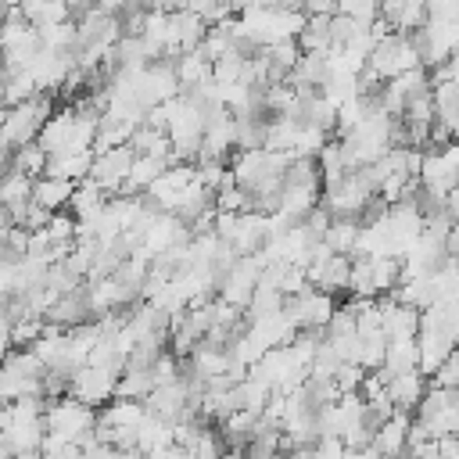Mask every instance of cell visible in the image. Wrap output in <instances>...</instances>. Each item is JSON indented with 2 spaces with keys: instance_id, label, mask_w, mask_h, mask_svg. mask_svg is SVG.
Here are the masks:
<instances>
[{
  "instance_id": "1",
  "label": "cell",
  "mask_w": 459,
  "mask_h": 459,
  "mask_svg": "<svg viewBox=\"0 0 459 459\" xmlns=\"http://www.w3.org/2000/svg\"><path fill=\"white\" fill-rule=\"evenodd\" d=\"M416 65H420V54H416L409 32H387L384 39L373 43V50L366 57V68L359 72V90L373 93L380 82H387V79H394V75H402Z\"/></svg>"
},
{
  "instance_id": "2",
  "label": "cell",
  "mask_w": 459,
  "mask_h": 459,
  "mask_svg": "<svg viewBox=\"0 0 459 459\" xmlns=\"http://www.w3.org/2000/svg\"><path fill=\"white\" fill-rule=\"evenodd\" d=\"M50 111H54L50 93H32L29 100L4 108V118H0V136H4V143H7L11 151L22 147V143H32Z\"/></svg>"
},
{
  "instance_id": "3",
  "label": "cell",
  "mask_w": 459,
  "mask_h": 459,
  "mask_svg": "<svg viewBox=\"0 0 459 459\" xmlns=\"http://www.w3.org/2000/svg\"><path fill=\"white\" fill-rule=\"evenodd\" d=\"M455 172H459V147H455V143L427 147L423 158H420L416 183H420V190H427L434 201H445V197L455 190Z\"/></svg>"
},
{
  "instance_id": "4",
  "label": "cell",
  "mask_w": 459,
  "mask_h": 459,
  "mask_svg": "<svg viewBox=\"0 0 459 459\" xmlns=\"http://www.w3.org/2000/svg\"><path fill=\"white\" fill-rule=\"evenodd\" d=\"M416 420L430 437H445L459 430V387H427L416 402Z\"/></svg>"
},
{
  "instance_id": "5",
  "label": "cell",
  "mask_w": 459,
  "mask_h": 459,
  "mask_svg": "<svg viewBox=\"0 0 459 459\" xmlns=\"http://www.w3.org/2000/svg\"><path fill=\"white\" fill-rule=\"evenodd\" d=\"M97 420V409L72 398V394H61V398H43V427L47 430H57L65 434L68 441H75L79 434H86Z\"/></svg>"
},
{
  "instance_id": "6",
  "label": "cell",
  "mask_w": 459,
  "mask_h": 459,
  "mask_svg": "<svg viewBox=\"0 0 459 459\" xmlns=\"http://www.w3.org/2000/svg\"><path fill=\"white\" fill-rule=\"evenodd\" d=\"M258 273H262V262H258L255 251L251 255H237L233 265L219 273V283H215L219 287V298L226 305H233V308H244L247 298H251V290H255V283H258Z\"/></svg>"
},
{
  "instance_id": "7",
  "label": "cell",
  "mask_w": 459,
  "mask_h": 459,
  "mask_svg": "<svg viewBox=\"0 0 459 459\" xmlns=\"http://www.w3.org/2000/svg\"><path fill=\"white\" fill-rule=\"evenodd\" d=\"M333 305H337L333 294H326L319 287H305L301 294L283 298V312H287V319L298 330H323L326 319H330V312H333Z\"/></svg>"
},
{
  "instance_id": "8",
  "label": "cell",
  "mask_w": 459,
  "mask_h": 459,
  "mask_svg": "<svg viewBox=\"0 0 459 459\" xmlns=\"http://www.w3.org/2000/svg\"><path fill=\"white\" fill-rule=\"evenodd\" d=\"M133 158H136V151L129 147V143H115V147H108V151H97L93 154V165H90V179L111 197V194H118L122 190V179H126V172H129V165H133Z\"/></svg>"
},
{
  "instance_id": "9",
  "label": "cell",
  "mask_w": 459,
  "mask_h": 459,
  "mask_svg": "<svg viewBox=\"0 0 459 459\" xmlns=\"http://www.w3.org/2000/svg\"><path fill=\"white\" fill-rule=\"evenodd\" d=\"M115 380H118V373H111V369L79 366V369H72V377H68V394L97 409V405H104V402L115 398Z\"/></svg>"
},
{
  "instance_id": "10",
  "label": "cell",
  "mask_w": 459,
  "mask_h": 459,
  "mask_svg": "<svg viewBox=\"0 0 459 459\" xmlns=\"http://www.w3.org/2000/svg\"><path fill=\"white\" fill-rule=\"evenodd\" d=\"M190 179H194V165H190V161H176V165H169V169L147 186V201H151L158 212H172L176 201H179V194L190 186Z\"/></svg>"
},
{
  "instance_id": "11",
  "label": "cell",
  "mask_w": 459,
  "mask_h": 459,
  "mask_svg": "<svg viewBox=\"0 0 459 459\" xmlns=\"http://www.w3.org/2000/svg\"><path fill=\"white\" fill-rule=\"evenodd\" d=\"M186 405H190V387H186L183 377L172 380V384H158V387H151L143 394V409L161 416V420H169V423H176L186 412Z\"/></svg>"
},
{
  "instance_id": "12",
  "label": "cell",
  "mask_w": 459,
  "mask_h": 459,
  "mask_svg": "<svg viewBox=\"0 0 459 459\" xmlns=\"http://www.w3.org/2000/svg\"><path fill=\"white\" fill-rule=\"evenodd\" d=\"M409 412L394 409L384 423L373 427V437H369V448L380 455V459H398L405 452V427H409Z\"/></svg>"
},
{
  "instance_id": "13",
  "label": "cell",
  "mask_w": 459,
  "mask_h": 459,
  "mask_svg": "<svg viewBox=\"0 0 459 459\" xmlns=\"http://www.w3.org/2000/svg\"><path fill=\"white\" fill-rule=\"evenodd\" d=\"M269 237V222H265V212H240L226 244L237 251V255H251L262 247V240Z\"/></svg>"
},
{
  "instance_id": "14",
  "label": "cell",
  "mask_w": 459,
  "mask_h": 459,
  "mask_svg": "<svg viewBox=\"0 0 459 459\" xmlns=\"http://www.w3.org/2000/svg\"><path fill=\"white\" fill-rule=\"evenodd\" d=\"M326 75H330L326 50H301L283 82L294 86V90H319V86L326 82Z\"/></svg>"
},
{
  "instance_id": "15",
  "label": "cell",
  "mask_w": 459,
  "mask_h": 459,
  "mask_svg": "<svg viewBox=\"0 0 459 459\" xmlns=\"http://www.w3.org/2000/svg\"><path fill=\"white\" fill-rule=\"evenodd\" d=\"M348 269H351V255H337V251H333L326 262L305 265V276H308L312 287H319V290H326V294H337V290L348 287Z\"/></svg>"
},
{
  "instance_id": "16",
  "label": "cell",
  "mask_w": 459,
  "mask_h": 459,
  "mask_svg": "<svg viewBox=\"0 0 459 459\" xmlns=\"http://www.w3.org/2000/svg\"><path fill=\"white\" fill-rule=\"evenodd\" d=\"M384 391H387V398H391L394 409L412 412L416 402H420V394L427 391V380H423L420 369H405V373H391V377L384 380Z\"/></svg>"
},
{
  "instance_id": "17",
  "label": "cell",
  "mask_w": 459,
  "mask_h": 459,
  "mask_svg": "<svg viewBox=\"0 0 459 459\" xmlns=\"http://www.w3.org/2000/svg\"><path fill=\"white\" fill-rule=\"evenodd\" d=\"M43 319L54 323V326H61V330L86 323V319H90V308H86V294H82V287H75V290H68V294H57V301L43 312Z\"/></svg>"
},
{
  "instance_id": "18",
  "label": "cell",
  "mask_w": 459,
  "mask_h": 459,
  "mask_svg": "<svg viewBox=\"0 0 459 459\" xmlns=\"http://www.w3.org/2000/svg\"><path fill=\"white\" fill-rule=\"evenodd\" d=\"M319 204V183H283L280 186V201H276V212H283L287 219H301L308 208Z\"/></svg>"
},
{
  "instance_id": "19",
  "label": "cell",
  "mask_w": 459,
  "mask_h": 459,
  "mask_svg": "<svg viewBox=\"0 0 459 459\" xmlns=\"http://www.w3.org/2000/svg\"><path fill=\"white\" fill-rule=\"evenodd\" d=\"M72 190H75V183H72V179L36 176V179H32V194H29V201H36V204H39V208H47V212H61V208H68Z\"/></svg>"
},
{
  "instance_id": "20",
  "label": "cell",
  "mask_w": 459,
  "mask_h": 459,
  "mask_svg": "<svg viewBox=\"0 0 459 459\" xmlns=\"http://www.w3.org/2000/svg\"><path fill=\"white\" fill-rule=\"evenodd\" d=\"M93 165V151H68V154H47V165H43V176H57V179H86Z\"/></svg>"
},
{
  "instance_id": "21",
  "label": "cell",
  "mask_w": 459,
  "mask_h": 459,
  "mask_svg": "<svg viewBox=\"0 0 459 459\" xmlns=\"http://www.w3.org/2000/svg\"><path fill=\"white\" fill-rule=\"evenodd\" d=\"M18 11H22V18H25L32 29L57 25V22H68V18H72L68 0H22Z\"/></svg>"
},
{
  "instance_id": "22",
  "label": "cell",
  "mask_w": 459,
  "mask_h": 459,
  "mask_svg": "<svg viewBox=\"0 0 459 459\" xmlns=\"http://www.w3.org/2000/svg\"><path fill=\"white\" fill-rule=\"evenodd\" d=\"M143 412H147V409H143L140 398H118V394H115V402H104V405L97 409V420H104V423H111V427H118V430H136V423H140Z\"/></svg>"
},
{
  "instance_id": "23",
  "label": "cell",
  "mask_w": 459,
  "mask_h": 459,
  "mask_svg": "<svg viewBox=\"0 0 459 459\" xmlns=\"http://www.w3.org/2000/svg\"><path fill=\"white\" fill-rule=\"evenodd\" d=\"M133 445H136L143 455L154 452V448L172 445V423L161 420V416H154V412H143L140 423H136V437H133Z\"/></svg>"
},
{
  "instance_id": "24",
  "label": "cell",
  "mask_w": 459,
  "mask_h": 459,
  "mask_svg": "<svg viewBox=\"0 0 459 459\" xmlns=\"http://www.w3.org/2000/svg\"><path fill=\"white\" fill-rule=\"evenodd\" d=\"M104 201H108V194L86 176V179L75 183V190H72V197H68V215H72V219H90V215H97V212L104 208Z\"/></svg>"
},
{
  "instance_id": "25",
  "label": "cell",
  "mask_w": 459,
  "mask_h": 459,
  "mask_svg": "<svg viewBox=\"0 0 459 459\" xmlns=\"http://www.w3.org/2000/svg\"><path fill=\"white\" fill-rule=\"evenodd\" d=\"M405 369H416V337H391L384 344V362H380V373L384 380L391 373H405Z\"/></svg>"
},
{
  "instance_id": "26",
  "label": "cell",
  "mask_w": 459,
  "mask_h": 459,
  "mask_svg": "<svg viewBox=\"0 0 459 459\" xmlns=\"http://www.w3.org/2000/svg\"><path fill=\"white\" fill-rule=\"evenodd\" d=\"M430 104H434V122H441L445 129H455V115H459V86H455V79L430 82Z\"/></svg>"
},
{
  "instance_id": "27",
  "label": "cell",
  "mask_w": 459,
  "mask_h": 459,
  "mask_svg": "<svg viewBox=\"0 0 459 459\" xmlns=\"http://www.w3.org/2000/svg\"><path fill=\"white\" fill-rule=\"evenodd\" d=\"M172 72H176L179 90H186V86H197V82H208V79H212V65H208L204 57H197L194 50H186V54L172 57Z\"/></svg>"
},
{
  "instance_id": "28",
  "label": "cell",
  "mask_w": 459,
  "mask_h": 459,
  "mask_svg": "<svg viewBox=\"0 0 459 459\" xmlns=\"http://www.w3.org/2000/svg\"><path fill=\"white\" fill-rule=\"evenodd\" d=\"M369 280H373V294H391L402 280V262L391 255H373L369 258Z\"/></svg>"
},
{
  "instance_id": "29",
  "label": "cell",
  "mask_w": 459,
  "mask_h": 459,
  "mask_svg": "<svg viewBox=\"0 0 459 459\" xmlns=\"http://www.w3.org/2000/svg\"><path fill=\"white\" fill-rule=\"evenodd\" d=\"M298 50H326L330 47V14H305L301 32L294 36Z\"/></svg>"
},
{
  "instance_id": "30",
  "label": "cell",
  "mask_w": 459,
  "mask_h": 459,
  "mask_svg": "<svg viewBox=\"0 0 459 459\" xmlns=\"http://www.w3.org/2000/svg\"><path fill=\"white\" fill-rule=\"evenodd\" d=\"M154 387V380H151V373L147 369H136V366H122V373H118V380H115V394L118 398H140L143 402V394Z\"/></svg>"
},
{
  "instance_id": "31",
  "label": "cell",
  "mask_w": 459,
  "mask_h": 459,
  "mask_svg": "<svg viewBox=\"0 0 459 459\" xmlns=\"http://www.w3.org/2000/svg\"><path fill=\"white\" fill-rule=\"evenodd\" d=\"M355 233H359V219H330L323 240H326L330 251H337V255H351Z\"/></svg>"
},
{
  "instance_id": "32",
  "label": "cell",
  "mask_w": 459,
  "mask_h": 459,
  "mask_svg": "<svg viewBox=\"0 0 459 459\" xmlns=\"http://www.w3.org/2000/svg\"><path fill=\"white\" fill-rule=\"evenodd\" d=\"M39 32V43L50 47V50H75V22H57V25H43L36 29Z\"/></svg>"
},
{
  "instance_id": "33",
  "label": "cell",
  "mask_w": 459,
  "mask_h": 459,
  "mask_svg": "<svg viewBox=\"0 0 459 459\" xmlns=\"http://www.w3.org/2000/svg\"><path fill=\"white\" fill-rule=\"evenodd\" d=\"M43 165H47V151L32 140V143H22L14 147V158H11V169L18 172H29V176H43Z\"/></svg>"
},
{
  "instance_id": "34",
  "label": "cell",
  "mask_w": 459,
  "mask_h": 459,
  "mask_svg": "<svg viewBox=\"0 0 459 459\" xmlns=\"http://www.w3.org/2000/svg\"><path fill=\"white\" fill-rule=\"evenodd\" d=\"M43 333V316H14L11 319V344L25 348Z\"/></svg>"
},
{
  "instance_id": "35",
  "label": "cell",
  "mask_w": 459,
  "mask_h": 459,
  "mask_svg": "<svg viewBox=\"0 0 459 459\" xmlns=\"http://www.w3.org/2000/svg\"><path fill=\"white\" fill-rule=\"evenodd\" d=\"M430 384H434V387H459V355H455V351H448V355L437 362V369L430 373Z\"/></svg>"
},
{
  "instance_id": "36",
  "label": "cell",
  "mask_w": 459,
  "mask_h": 459,
  "mask_svg": "<svg viewBox=\"0 0 459 459\" xmlns=\"http://www.w3.org/2000/svg\"><path fill=\"white\" fill-rule=\"evenodd\" d=\"M305 14H333L337 11V0H301L298 4Z\"/></svg>"
},
{
  "instance_id": "37",
  "label": "cell",
  "mask_w": 459,
  "mask_h": 459,
  "mask_svg": "<svg viewBox=\"0 0 459 459\" xmlns=\"http://www.w3.org/2000/svg\"><path fill=\"white\" fill-rule=\"evenodd\" d=\"M11 351V319L0 312V359Z\"/></svg>"
},
{
  "instance_id": "38",
  "label": "cell",
  "mask_w": 459,
  "mask_h": 459,
  "mask_svg": "<svg viewBox=\"0 0 459 459\" xmlns=\"http://www.w3.org/2000/svg\"><path fill=\"white\" fill-rule=\"evenodd\" d=\"M43 459H82V448H79L75 441H68L65 448H57L54 455H43Z\"/></svg>"
},
{
  "instance_id": "39",
  "label": "cell",
  "mask_w": 459,
  "mask_h": 459,
  "mask_svg": "<svg viewBox=\"0 0 459 459\" xmlns=\"http://www.w3.org/2000/svg\"><path fill=\"white\" fill-rule=\"evenodd\" d=\"M7 11H11V4H7V0H0V22L7 18Z\"/></svg>"
},
{
  "instance_id": "40",
  "label": "cell",
  "mask_w": 459,
  "mask_h": 459,
  "mask_svg": "<svg viewBox=\"0 0 459 459\" xmlns=\"http://www.w3.org/2000/svg\"><path fill=\"white\" fill-rule=\"evenodd\" d=\"M0 79H4V61H0Z\"/></svg>"
}]
</instances>
